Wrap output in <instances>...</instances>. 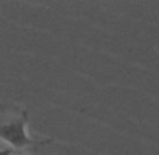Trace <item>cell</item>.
I'll return each instance as SVG.
<instances>
[{
	"instance_id": "6da1fadb",
	"label": "cell",
	"mask_w": 159,
	"mask_h": 155,
	"mask_svg": "<svg viewBox=\"0 0 159 155\" xmlns=\"http://www.w3.org/2000/svg\"><path fill=\"white\" fill-rule=\"evenodd\" d=\"M28 113L21 111L16 119H10L0 123V140L6 143L13 151L23 149L27 147H39L51 143V138H33L27 130Z\"/></svg>"
},
{
	"instance_id": "7a4b0ae2",
	"label": "cell",
	"mask_w": 159,
	"mask_h": 155,
	"mask_svg": "<svg viewBox=\"0 0 159 155\" xmlns=\"http://www.w3.org/2000/svg\"><path fill=\"white\" fill-rule=\"evenodd\" d=\"M16 151H13L11 148H4V149H0V155H14Z\"/></svg>"
}]
</instances>
